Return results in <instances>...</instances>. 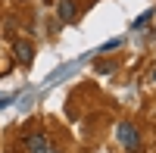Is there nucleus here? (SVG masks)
<instances>
[{
    "label": "nucleus",
    "mask_w": 156,
    "mask_h": 153,
    "mask_svg": "<svg viewBox=\"0 0 156 153\" xmlns=\"http://www.w3.org/2000/svg\"><path fill=\"white\" fill-rule=\"evenodd\" d=\"M115 137H119V144H122L128 153H137V147H140V131L134 128L131 122H122L119 128H115Z\"/></svg>",
    "instance_id": "obj_1"
},
{
    "label": "nucleus",
    "mask_w": 156,
    "mask_h": 153,
    "mask_svg": "<svg viewBox=\"0 0 156 153\" xmlns=\"http://www.w3.org/2000/svg\"><path fill=\"white\" fill-rule=\"evenodd\" d=\"M12 53H16V59L22 62V66H31V62H34V47H31V41H12Z\"/></svg>",
    "instance_id": "obj_2"
},
{
    "label": "nucleus",
    "mask_w": 156,
    "mask_h": 153,
    "mask_svg": "<svg viewBox=\"0 0 156 153\" xmlns=\"http://www.w3.org/2000/svg\"><path fill=\"white\" fill-rule=\"evenodd\" d=\"M25 147H28V153H50V141H47V134H41V131L25 134Z\"/></svg>",
    "instance_id": "obj_3"
},
{
    "label": "nucleus",
    "mask_w": 156,
    "mask_h": 153,
    "mask_svg": "<svg viewBox=\"0 0 156 153\" xmlns=\"http://www.w3.org/2000/svg\"><path fill=\"white\" fill-rule=\"evenodd\" d=\"M56 16L59 22H72L78 16V9H75V0H59V6H56Z\"/></svg>",
    "instance_id": "obj_4"
},
{
    "label": "nucleus",
    "mask_w": 156,
    "mask_h": 153,
    "mask_svg": "<svg viewBox=\"0 0 156 153\" xmlns=\"http://www.w3.org/2000/svg\"><path fill=\"white\" fill-rule=\"evenodd\" d=\"M150 19H153V9H147V12H144V16H140V19H134V28L140 31V28H144V25H147Z\"/></svg>",
    "instance_id": "obj_5"
},
{
    "label": "nucleus",
    "mask_w": 156,
    "mask_h": 153,
    "mask_svg": "<svg viewBox=\"0 0 156 153\" xmlns=\"http://www.w3.org/2000/svg\"><path fill=\"white\" fill-rule=\"evenodd\" d=\"M119 44H122V41H119V37H115V41H106V44H103V47H100V53H106V50H115V47H119Z\"/></svg>",
    "instance_id": "obj_6"
},
{
    "label": "nucleus",
    "mask_w": 156,
    "mask_h": 153,
    "mask_svg": "<svg viewBox=\"0 0 156 153\" xmlns=\"http://www.w3.org/2000/svg\"><path fill=\"white\" fill-rule=\"evenodd\" d=\"M6 103H9V97H0V109H3V106H6Z\"/></svg>",
    "instance_id": "obj_7"
},
{
    "label": "nucleus",
    "mask_w": 156,
    "mask_h": 153,
    "mask_svg": "<svg viewBox=\"0 0 156 153\" xmlns=\"http://www.w3.org/2000/svg\"><path fill=\"white\" fill-rule=\"evenodd\" d=\"M50 153H59V150H56V147H50Z\"/></svg>",
    "instance_id": "obj_8"
}]
</instances>
